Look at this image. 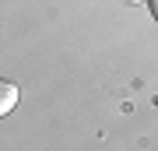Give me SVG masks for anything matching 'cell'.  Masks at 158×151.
Instances as JSON below:
<instances>
[{"label": "cell", "instance_id": "cell-1", "mask_svg": "<svg viewBox=\"0 0 158 151\" xmlns=\"http://www.w3.org/2000/svg\"><path fill=\"white\" fill-rule=\"evenodd\" d=\"M18 99H21V91H18V84H11V81H4V78H0V116H7V112H14Z\"/></svg>", "mask_w": 158, "mask_h": 151}, {"label": "cell", "instance_id": "cell-2", "mask_svg": "<svg viewBox=\"0 0 158 151\" xmlns=\"http://www.w3.org/2000/svg\"><path fill=\"white\" fill-rule=\"evenodd\" d=\"M148 7H151V18L158 21V0H148Z\"/></svg>", "mask_w": 158, "mask_h": 151}, {"label": "cell", "instance_id": "cell-3", "mask_svg": "<svg viewBox=\"0 0 158 151\" xmlns=\"http://www.w3.org/2000/svg\"><path fill=\"white\" fill-rule=\"evenodd\" d=\"M127 4H148V0H127Z\"/></svg>", "mask_w": 158, "mask_h": 151}]
</instances>
